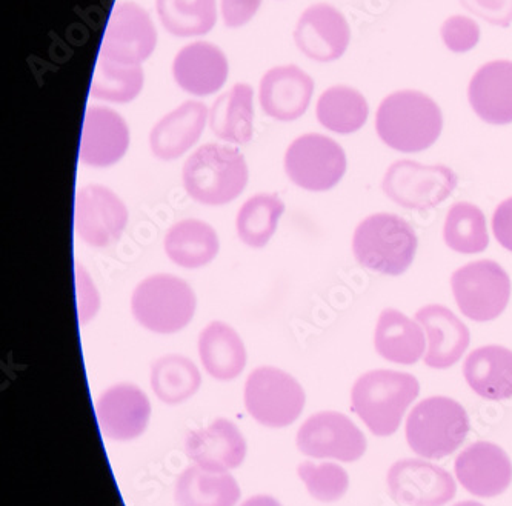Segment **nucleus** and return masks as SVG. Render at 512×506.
<instances>
[{
    "mask_svg": "<svg viewBox=\"0 0 512 506\" xmlns=\"http://www.w3.org/2000/svg\"><path fill=\"white\" fill-rule=\"evenodd\" d=\"M316 116L323 128L345 136L362 130L370 116V105L356 88L334 85L320 94Z\"/></svg>",
    "mask_w": 512,
    "mask_h": 506,
    "instance_id": "obj_32",
    "label": "nucleus"
},
{
    "mask_svg": "<svg viewBox=\"0 0 512 506\" xmlns=\"http://www.w3.org/2000/svg\"><path fill=\"white\" fill-rule=\"evenodd\" d=\"M285 202L277 194L257 193L237 211L236 233L247 247L260 250L270 244L285 214Z\"/></svg>",
    "mask_w": 512,
    "mask_h": 506,
    "instance_id": "obj_33",
    "label": "nucleus"
},
{
    "mask_svg": "<svg viewBox=\"0 0 512 506\" xmlns=\"http://www.w3.org/2000/svg\"><path fill=\"white\" fill-rule=\"evenodd\" d=\"M131 144L130 127L122 114L93 105L85 111L79 160L90 168H110L124 159Z\"/></svg>",
    "mask_w": 512,
    "mask_h": 506,
    "instance_id": "obj_18",
    "label": "nucleus"
},
{
    "mask_svg": "<svg viewBox=\"0 0 512 506\" xmlns=\"http://www.w3.org/2000/svg\"><path fill=\"white\" fill-rule=\"evenodd\" d=\"M454 473L469 494L480 499H493L511 487L512 462L499 445L479 440L457 456Z\"/></svg>",
    "mask_w": 512,
    "mask_h": 506,
    "instance_id": "obj_17",
    "label": "nucleus"
},
{
    "mask_svg": "<svg viewBox=\"0 0 512 506\" xmlns=\"http://www.w3.org/2000/svg\"><path fill=\"white\" fill-rule=\"evenodd\" d=\"M211 133L225 144L247 145L254 136V90L239 82L220 94L210 108Z\"/></svg>",
    "mask_w": 512,
    "mask_h": 506,
    "instance_id": "obj_26",
    "label": "nucleus"
},
{
    "mask_svg": "<svg viewBox=\"0 0 512 506\" xmlns=\"http://www.w3.org/2000/svg\"><path fill=\"white\" fill-rule=\"evenodd\" d=\"M386 485L391 497L403 506H445L457 493L456 480L445 468L422 459L393 463Z\"/></svg>",
    "mask_w": 512,
    "mask_h": 506,
    "instance_id": "obj_14",
    "label": "nucleus"
},
{
    "mask_svg": "<svg viewBox=\"0 0 512 506\" xmlns=\"http://www.w3.org/2000/svg\"><path fill=\"white\" fill-rule=\"evenodd\" d=\"M263 0H219L223 25L230 30L247 27L262 8Z\"/></svg>",
    "mask_w": 512,
    "mask_h": 506,
    "instance_id": "obj_40",
    "label": "nucleus"
},
{
    "mask_svg": "<svg viewBox=\"0 0 512 506\" xmlns=\"http://www.w3.org/2000/svg\"><path fill=\"white\" fill-rule=\"evenodd\" d=\"M130 213L119 194L105 185H85L74 202V230L85 245L108 248L127 230Z\"/></svg>",
    "mask_w": 512,
    "mask_h": 506,
    "instance_id": "obj_12",
    "label": "nucleus"
},
{
    "mask_svg": "<svg viewBox=\"0 0 512 506\" xmlns=\"http://www.w3.org/2000/svg\"><path fill=\"white\" fill-rule=\"evenodd\" d=\"M468 100L486 124H512V60L482 65L469 80Z\"/></svg>",
    "mask_w": 512,
    "mask_h": 506,
    "instance_id": "obj_24",
    "label": "nucleus"
},
{
    "mask_svg": "<svg viewBox=\"0 0 512 506\" xmlns=\"http://www.w3.org/2000/svg\"><path fill=\"white\" fill-rule=\"evenodd\" d=\"M150 385L154 396L170 407L185 403L202 387V373L182 354H167L151 365Z\"/></svg>",
    "mask_w": 512,
    "mask_h": 506,
    "instance_id": "obj_31",
    "label": "nucleus"
},
{
    "mask_svg": "<svg viewBox=\"0 0 512 506\" xmlns=\"http://www.w3.org/2000/svg\"><path fill=\"white\" fill-rule=\"evenodd\" d=\"M174 82L194 97L219 93L230 76L227 54L207 40H194L177 51L171 65Z\"/></svg>",
    "mask_w": 512,
    "mask_h": 506,
    "instance_id": "obj_20",
    "label": "nucleus"
},
{
    "mask_svg": "<svg viewBox=\"0 0 512 506\" xmlns=\"http://www.w3.org/2000/svg\"><path fill=\"white\" fill-rule=\"evenodd\" d=\"M471 430L462 403L433 396L417 403L406 419V442L417 456L440 460L456 453Z\"/></svg>",
    "mask_w": 512,
    "mask_h": 506,
    "instance_id": "obj_6",
    "label": "nucleus"
},
{
    "mask_svg": "<svg viewBox=\"0 0 512 506\" xmlns=\"http://www.w3.org/2000/svg\"><path fill=\"white\" fill-rule=\"evenodd\" d=\"M374 348L380 357L397 365H416L426 350L425 331L402 311L386 308L374 331Z\"/></svg>",
    "mask_w": 512,
    "mask_h": 506,
    "instance_id": "obj_28",
    "label": "nucleus"
},
{
    "mask_svg": "<svg viewBox=\"0 0 512 506\" xmlns=\"http://www.w3.org/2000/svg\"><path fill=\"white\" fill-rule=\"evenodd\" d=\"M157 48V30L150 13L136 2H122L111 11L100 45V57L116 64L142 67Z\"/></svg>",
    "mask_w": 512,
    "mask_h": 506,
    "instance_id": "obj_13",
    "label": "nucleus"
},
{
    "mask_svg": "<svg viewBox=\"0 0 512 506\" xmlns=\"http://www.w3.org/2000/svg\"><path fill=\"white\" fill-rule=\"evenodd\" d=\"M296 445L306 457L351 463L365 456L368 440L346 414L320 411L302 423Z\"/></svg>",
    "mask_w": 512,
    "mask_h": 506,
    "instance_id": "obj_11",
    "label": "nucleus"
},
{
    "mask_svg": "<svg viewBox=\"0 0 512 506\" xmlns=\"http://www.w3.org/2000/svg\"><path fill=\"white\" fill-rule=\"evenodd\" d=\"M443 240L456 253L479 254L488 248L486 217L477 205L457 202L449 208L443 225Z\"/></svg>",
    "mask_w": 512,
    "mask_h": 506,
    "instance_id": "obj_35",
    "label": "nucleus"
},
{
    "mask_svg": "<svg viewBox=\"0 0 512 506\" xmlns=\"http://www.w3.org/2000/svg\"><path fill=\"white\" fill-rule=\"evenodd\" d=\"M197 297L190 283L170 273H157L137 283L131 313L140 327L154 334H176L193 322Z\"/></svg>",
    "mask_w": 512,
    "mask_h": 506,
    "instance_id": "obj_5",
    "label": "nucleus"
},
{
    "mask_svg": "<svg viewBox=\"0 0 512 506\" xmlns=\"http://www.w3.org/2000/svg\"><path fill=\"white\" fill-rule=\"evenodd\" d=\"M463 376L482 399H512V351L500 345L476 348L466 357Z\"/></svg>",
    "mask_w": 512,
    "mask_h": 506,
    "instance_id": "obj_27",
    "label": "nucleus"
},
{
    "mask_svg": "<svg viewBox=\"0 0 512 506\" xmlns=\"http://www.w3.org/2000/svg\"><path fill=\"white\" fill-rule=\"evenodd\" d=\"M443 130V114L433 97L422 91L400 90L382 100L376 131L386 147L400 153H422L433 147Z\"/></svg>",
    "mask_w": 512,
    "mask_h": 506,
    "instance_id": "obj_1",
    "label": "nucleus"
},
{
    "mask_svg": "<svg viewBox=\"0 0 512 506\" xmlns=\"http://www.w3.org/2000/svg\"><path fill=\"white\" fill-rule=\"evenodd\" d=\"M243 403L259 425L279 430L299 420L305 410L306 394L296 377L263 365L248 374Z\"/></svg>",
    "mask_w": 512,
    "mask_h": 506,
    "instance_id": "obj_7",
    "label": "nucleus"
},
{
    "mask_svg": "<svg viewBox=\"0 0 512 506\" xmlns=\"http://www.w3.org/2000/svg\"><path fill=\"white\" fill-rule=\"evenodd\" d=\"M443 44L451 53L462 54L473 50L480 40V27L471 17H448L440 28Z\"/></svg>",
    "mask_w": 512,
    "mask_h": 506,
    "instance_id": "obj_38",
    "label": "nucleus"
},
{
    "mask_svg": "<svg viewBox=\"0 0 512 506\" xmlns=\"http://www.w3.org/2000/svg\"><path fill=\"white\" fill-rule=\"evenodd\" d=\"M145 87V71L137 65L116 64L111 60H97L91 80L90 94L108 104H130Z\"/></svg>",
    "mask_w": 512,
    "mask_h": 506,
    "instance_id": "obj_36",
    "label": "nucleus"
},
{
    "mask_svg": "<svg viewBox=\"0 0 512 506\" xmlns=\"http://www.w3.org/2000/svg\"><path fill=\"white\" fill-rule=\"evenodd\" d=\"M77 296H79V322L87 323L96 317L100 307V297L94 283L84 268H76Z\"/></svg>",
    "mask_w": 512,
    "mask_h": 506,
    "instance_id": "obj_41",
    "label": "nucleus"
},
{
    "mask_svg": "<svg viewBox=\"0 0 512 506\" xmlns=\"http://www.w3.org/2000/svg\"><path fill=\"white\" fill-rule=\"evenodd\" d=\"M313 77L297 65H276L263 74L259 84V104L263 113L277 122H294L310 108Z\"/></svg>",
    "mask_w": 512,
    "mask_h": 506,
    "instance_id": "obj_21",
    "label": "nucleus"
},
{
    "mask_svg": "<svg viewBox=\"0 0 512 506\" xmlns=\"http://www.w3.org/2000/svg\"><path fill=\"white\" fill-rule=\"evenodd\" d=\"M160 24L171 36L196 39L207 36L217 24V0H156Z\"/></svg>",
    "mask_w": 512,
    "mask_h": 506,
    "instance_id": "obj_34",
    "label": "nucleus"
},
{
    "mask_svg": "<svg viewBox=\"0 0 512 506\" xmlns=\"http://www.w3.org/2000/svg\"><path fill=\"white\" fill-rule=\"evenodd\" d=\"M240 506H283L276 497L268 494H257V496L248 497Z\"/></svg>",
    "mask_w": 512,
    "mask_h": 506,
    "instance_id": "obj_43",
    "label": "nucleus"
},
{
    "mask_svg": "<svg viewBox=\"0 0 512 506\" xmlns=\"http://www.w3.org/2000/svg\"><path fill=\"white\" fill-rule=\"evenodd\" d=\"M151 414L150 397L134 383L111 385L96 400L100 433L113 442L139 439L150 425Z\"/></svg>",
    "mask_w": 512,
    "mask_h": 506,
    "instance_id": "obj_15",
    "label": "nucleus"
},
{
    "mask_svg": "<svg viewBox=\"0 0 512 506\" xmlns=\"http://www.w3.org/2000/svg\"><path fill=\"white\" fill-rule=\"evenodd\" d=\"M197 353L203 370L219 382H231L247 368L248 353L242 337L222 320H213L200 331Z\"/></svg>",
    "mask_w": 512,
    "mask_h": 506,
    "instance_id": "obj_25",
    "label": "nucleus"
},
{
    "mask_svg": "<svg viewBox=\"0 0 512 506\" xmlns=\"http://www.w3.org/2000/svg\"><path fill=\"white\" fill-rule=\"evenodd\" d=\"M210 119V108L199 100H187L160 117L148 136L151 154L173 162L196 147Z\"/></svg>",
    "mask_w": 512,
    "mask_h": 506,
    "instance_id": "obj_22",
    "label": "nucleus"
},
{
    "mask_svg": "<svg viewBox=\"0 0 512 506\" xmlns=\"http://www.w3.org/2000/svg\"><path fill=\"white\" fill-rule=\"evenodd\" d=\"M248 443L240 428L230 419L213 420L210 425L190 431L185 454L196 467L213 473H230L245 462Z\"/></svg>",
    "mask_w": 512,
    "mask_h": 506,
    "instance_id": "obj_19",
    "label": "nucleus"
},
{
    "mask_svg": "<svg viewBox=\"0 0 512 506\" xmlns=\"http://www.w3.org/2000/svg\"><path fill=\"white\" fill-rule=\"evenodd\" d=\"M457 184L459 177L446 165L397 160L386 170L382 190L399 207L426 211L443 204L454 193Z\"/></svg>",
    "mask_w": 512,
    "mask_h": 506,
    "instance_id": "obj_9",
    "label": "nucleus"
},
{
    "mask_svg": "<svg viewBox=\"0 0 512 506\" xmlns=\"http://www.w3.org/2000/svg\"><path fill=\"white\" fill-rule=\"evenodd\" d=\"M250 180L247 159L233 145L210 144L197 148L182 167V184L188 196L205 207L231 204Z\"/></svg>",
    "mask_w": 512,
    "mask_h": 506,
    "instance_id": "obj_2",
    "label": "nucleus"
},
{
    "mask_svg": "<svg viewBox=\"0 0 512 506\" xmlns=\"http://www.w3.org/2000/svg\"><path fill=\"white\" fill-rule=\"evenodd\" d=\"M419 239L408 220L393 213H376L357 225L353 253L366 270L400 276L416 259Z\"/></svg>",
    "mask_w": 512,
    "mask_h": 506,
    "instance_id": "obj_4",
    "label": "nucleus"
},
{
    "mask_svg": "<svg viewBox=\"0 0 512 506\" xmlns=\"http://www.w3.org/2000/svg\"><path fill=\"white\" fill-rule=\"evenodd\" d=\"M163 250L177 267L199 270L210 265L219 254V234L203 220L182 219L165 234Z\"/></svg>",
    "mask_w": 512,
    "mask_h": 506,
    "instance_id": "obj_29",
    "label": "nucleus"
},
{
    "mask_svg": "<svg viewBox=\"0 0 512 506\" xmlns=\"http://www.w3.org/2000/svg\"><path fill=\"white\" fill-rule=\"evenodd\" d=\"M416 320L428 337L425 365L433 370L454 367L468 350L471 334L465 323L443 305H426L416 313Z\"/></svg>",
    "mask_w": 512,
    "mask_h": 506,
    "instance_id": "obj_23",
    "label": "nucleus"
},
{
    "mask_svg": "<svg viewBox=\"0 0 512 506\" xmlns=\"http://www.w3.org/2000/svg\"><path fill=\"white\" fill-rule=\"evenodd\" d=\"M453 506H485L483 503L476 502V500H463V502L456 503Z\"/></svg>",
    "mask_w": 512,
    "mask_h": 506,
    "instance_id": "obj_44",
    "label": "nucleus"
},
{
    "mask_svg": "<svg viewBox=\"0 0 512 506\" xmlns=\"http://www.w3.org/2000/svg\"><path fill=\"white\" fill-rule=\"evenodd\" d=\"M345 150L325 134L306 133L286 148L283 168L296 187L325 193L339 185L346 173Z\"/></svg>",
    "mask_w": 512,
    "mask_h": 506,
    "instance_id": "obj_8",
    "label": "nucleus"
},
{
    "mask_svg": "<svg viewBox=\"0 0 512 506\" xmlns=\"http://www.w3.org/2000/svg\"><path fill=\"white\" fill-rule=\"evenodd\" d=\"M420 383L413 374L373 370L362 374L351 390V408L377 437L397 433L406 410L419 397Z\"/></svg>",
    "mask_w": 512,
    "mask_h": 506,
    "instance_id": "obj_3",
    "label": "nucleus"
},
{
    "mask_svg": "<svg viewBox=\"0 0 512 506\" xmlns=\"http://www.w3.org/2000/svg\"><path fill=\"white\" fill-rule=\"evenodd\" d=\"M297 476L317 502H339L350 490V474L339 463L306 460L297 467Z\"/></svg>",
    "mask_w": 512,
    "mask_h": 506,
    "instance_id": "obj_37",
    "label": "nucleus"
},
{
    "mask_svg": "<svg viewBox=\"0 0 512 506\" xmlns=\"http://www.w3.org/2000/svg\"><path fill=\"white\" fill-rule=\"evenodd\" d=\"M242 490L230 473H213L191 465L174 483L177 506H237Z\"/></svg>",
    "mask_w": 512,
    "mask_h": 506,
    "instance_id": "obj_30",
    "label": "nucleus"
},
{
    "mask_svg": "<svg viewBox=\"0 0 512 506\" xmlns=\"http://www.w3.org/2000/svg\"><path fill=\"white\" fill-rule=\"evenodd\" d=\"M293 37L303 56L319 64H330L350 47L351 28L336 7L319 2L300 14Z\"/></svg>",
    "mask_w": 512,
    "mask_h": 506,
    "instance_id": "obj_16",
    "label": "nucleus"
},
{
    "mask_svg": "<svg viewBox=\"0 0 512 506\" xmlns=\"http://www.w3.org/2000/svg\"><path fill=\"white\" fill-rule=\"evenodd\" d=\"M451 288L463 316L474 322H491L502 316L511 299V279L494 260L466 263L454 271Z\"/></svg>",
    "mask_w": 512,
    "mask_h": 506,
    "instance_id": "obj_10",
    "label": "nucleus"
},
{
    "mask_svg": "<svg viewBox=\"0 0 512 506\" xmlns=\"http://www.w3.org/2000/svg\"><path fill=\"white\" fill-rule=\"evenodd\" d=\"M460 5L488 24L508 28L512 24V0H459Z\"/></svg>",
    "mask_w": 512,
    "mask_h": 506,
    "instance_id": "obj_39",
    "label": "nucleus"
},
{
    "mask_svg": "<svg viewBox=\"0 0 512 506\" xmlns=\"http://www.w3.org/2000/svg\"><path fill=\"white\" fill-rule=\"evenodd\" d=\"M491 225L497 242L512 253V197L503 200L496 208Z\"/></svg>",
    "mask_w": 512,
    "mask_h": 506,
    "instance_id": "obj_42",
    "label": "nucleus"
}]
</instances>
